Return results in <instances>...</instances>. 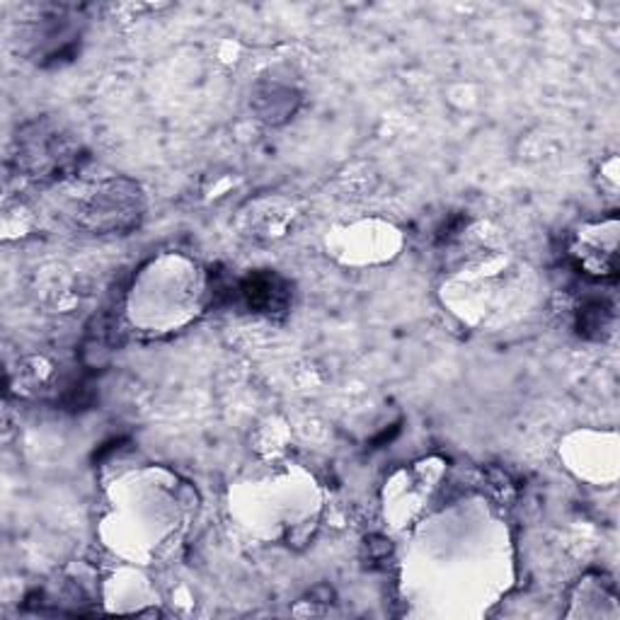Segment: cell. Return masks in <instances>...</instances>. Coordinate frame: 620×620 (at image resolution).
<instances>
[{
	"label": "cell",
	"instance_id": "cell-1",
	"mask_svg": "<svg viewBox=\"0 0 620 620\" xmlns=\"http://www.w3.org/2000/svg\"><path fill=\"white\" fill-rule=\"evenodd\" d=\"M17 173L35 182H59L80 173L88 153L66 126L51 117L25 124L15 136Z\"/></svg>",
	"mask_w": 620,
	"mask_h": 620
},
{
	"label": "cell",
	"instance_id": "cell-2",
	"mask_svg": "<svg viewBox=\"0 0 620 620\" xmlns=\"http://www.w3.org/2000/svg\"><path fill=\"white\" fill-rule=\"evenodd\" d=\"M141 187L126 177L102 182L83 206V224L92 233H129L143 218Z\"/></svg>",
	"mask_w": 620,
	"mask_h": 620
},
{
	"label": "cell",
	"instance_id": "cell-3",
	"mask_svg": "<svg viewBox=\"0 0 620 620\" xmlns=\"http://www.w3.org/2000/svg\"><path fill=\"white\" fill-rule=\"evenodd\" d=\"M291 299V283L279 271L271 269L250 271L248 277L236 279L233 287V303H240L245 311L255 315H265L269 320L287 318Z\"/></svg>",
	"mask_w": 620,
	"mask_h": 620
},
{
	"label": "cell",
	"instance_id": "cell-4",
	"mask_svg": "<svg viewBox=\"0 0 620 620\" xmlns=\"http://www.w3.org/2000/svg\"><path fill=\"white\" fill-rule=\"evenodd\" d=\"M299 102H301L299 92L289 86H281V83L260 86L255 98H252V104H255L260 119L267 124H281L293 117L299 110Z\"/></svg>",
	"mask_w": 620,
	"mask_h": 620
},
{
	"label": "cell",
	"instance_id": "cell-5",
	"mask_svg": "<svg viewBox=\"0 0 620 620\" xmlns=\"http://www.w3.org/2000/svg\"><path fill=\"white\" fill-rule=\"evenodd\" d=\"M616 320L613 303L608 299H586L580 308H577V332L584 340L602 342L611 334Z\"/></svg>",
	"mask_w": 620,
	"mask_h": 620
},
{
	"label": "cell",
	"instance_id": "cell-6",
	"mask_svg": "<svg viewBox=\"0 0 620 620\" xmlns=\"http://www.w3.org/2000/svg\"><path fill=\"white\" fill-rule=\"evenodd\" d=\"M366 551H369L371 562H383L391 553V541L381 539V535H371V539H366Z\"/></svg>",
	"mask_w": 620,
	"mask_h": 620
},
{
	"label": "cell",
	"instance_id": "cell-7",
	"mask_svg": "<svg viewBox=\"0 0 620 620\" xmlns=\"http://www.w3.org/2000/svg\"><path fill=\"white\" fill-rule=\"evenodd\" d=\"M397 432H401V425H393V427H391V432H388V429H385V432H383L381 436H378V439L374 441V446H383L385 441H391V439H393Z\"/></svg>",
	"mask_w": 620,
	"mask_h": 620
}]
</instances>
